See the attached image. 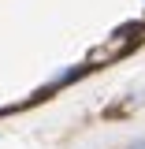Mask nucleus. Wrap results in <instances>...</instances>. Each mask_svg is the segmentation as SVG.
<instances>
[{
  "instance_id": "obj_1",
  "label": "nucleus",
  "mask_w": 145,
  "mask_h": 149,
  "mask_svg": "<svg viewBox=\"0 0 145 149\" xmlns=\"http://www.w3.org/2000/svg\"><path fill=\"white\" fill-rule=\"evenodd\" d=\"M127 149H145V138H134V142H127Z\"/></svg>"
}]
</instances>
